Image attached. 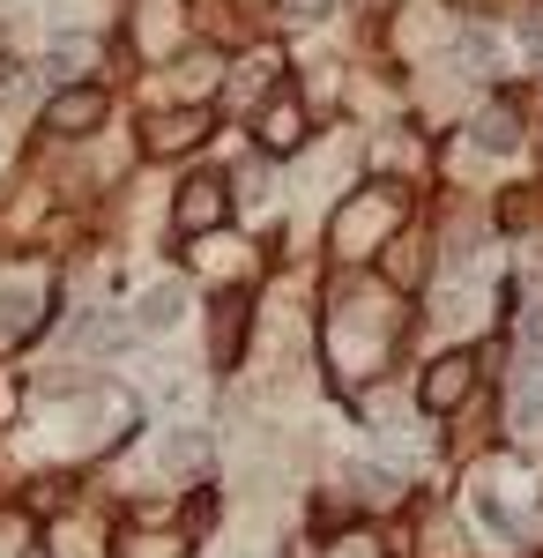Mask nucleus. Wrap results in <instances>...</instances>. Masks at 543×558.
Returning a JSON list of instances; mask_svg holds the SVG:
<instances>
[{
	"label": "nucleus",
	"mask_w": 543,
	"mask_h": 558,
	"mask_svg": "<svg viewBox=\"0 0 543 558\" xmlns=\"http://www.w3.org/2000/svg\"><path fill=\"white\" fill-rule=\"evenodd\" d=\"M402 216H410V194H402V186H365V209L350 202V209L335 216V254H358V246H373V239H395Z\"/></svg>",
	"instance_id": "obj_1"
},
{
	"label": "nucleus",
	"mask_w": 543,
	"mask_h": 558,
	"mask_svg": "<svg viewBox=\"0 0 543 558\" xmlns=\"http://www.w3.org/2000/svg\"><path fill=\"white\" fill-rule=\"evenodd\" d=\"M224 216H231V186H224L216 172H202V179H186V186H179L171 231H179V239H202V231H216V223H224Z\"/></svg>",
	"instance_id": "obj_2"
},
{
	"label": "nucleus",
	"mask_w": 543,
	"mask_h": 558,
	"mask_svg": "<svg viewBox=\"0 0 543 558\" xmlns=\"http://www.w3.org/2000/svg\"><path fill=\"white\" fill-rule=\"evenodd\" d=\"M105 105H112V97H105L97 83H75V89H60V97L45 105V134H89L97 120H105Z\"/></svg>",
	"instance_id": "obj_3"
},
{
	"label": "nucleus",
	"mask_w": 543,
	"mask_h": 558,
	"mask_svg": "<svg viewBox=\"0 0 543 558\" xmlns=\"http://www.w3.org/2000/svg\"><path fill=\"white\" fill-rule=\"evenodd\" d=\"M202 134H209V112L186 105V112H157V120L142 128V149H149V157H179V149H194Z\"/></svg>",
	"instance_id": "obj_4"
},
{
	"label": "nucleus",
	"mask_w": 543,
	"mask_h": 558,
	"mask_svg": "<svg viewBox=\"0 0 543 558\" xmlns=\"http://www.w3.org/2000/svg\"><path fill=\"white\" fill-rule=\"evenodd\" d=\"M469 387H476V357H439V365H432V373H424V387H418V402L424 410H432V417H447V410H455L461 395H469Z\"/></svg>",
	"instance_id": "obj_5"
},
{
	"label": "nucleus",
	"mask_w": 543,
	"mask_h": 558,
	"mask_svg": "<svg viewBox=\"0 0 543 558\" xmlns=\"http://www.w3.org/2000/svg\"><path fill=\"white\" fill-rule=\"evenodd\" d=\"M298 142H305V112H298L291 89H276V97H268V112H261V149H276V157H283V149H298Z\"/></svg>",
	"instance_id": "obj_6"
},
{
	"label": "nucleus",
	"mask_w": 543,
	"mask_h": 558,
	"mask_svg": "<svg viewBox=\"0 0 543 558\" xmlns=\"http://www.w3.org/2000/svg\"><path fill=\"white\" fill-rule=\"evenodd\" d=\"M246 313H253L246 291H224V299H216V343H209L216 365H231V357H239V343H246Z\"/></svg>",
	"instance_id": "obj_7"
},
{
	"label": "nucleus",
	"mask_w": 543,
	"mask_h": 558,
	"mask_svg": "<svg viewBox=\"0 0 543 558\" xmlns=\"http://www.w3.org/2000/svg\"><path fill=\"white\" fill-rule=\"evenodd\" d=\"M31 336H38V299H31V291H8V299H0V350L31 343Z\"/></svg>",
	"instance_id": "obj_8"
},
{
	"label": "nucleus",
	"mask_w": 543,
	"mask_h": 558,
	"mask_svg": "<svg viewBox=\"0 0 543 558\" xmlns=\"http://www.w3.org/2000/svg\"><path fill=\"white\" fill-rule=\"evenodd\" d=\"M476 142L506 157V149L521 142V112H514V105H492V112H476Z\"/></svg>",
	"instance_id": "obj_9"
},
{
	"label": "nucleus",
	"mask_w": 543,
	"mask_h": 558,
	"mask_svg": "<svg viewBox=\"0 0 543 558\" xmlns=\"http://www.w3.org/2000/svg\"><path fill=\"white\" fill-rule=\"evenodd\" d=\"M387 276H395L402 291H410V283H424V246H410V239L395 231V239H387Z\"/></svg>",
	"instance_id": "obj_10"
},
{
	"label": "nucleus",
	"mask_w": 543,
	"mask_h": 558,
	"mask_svg": "<svg viewBox=\"0 0 543 558\" xmlns=\"http://www.w3.org/2000/svg\"><path fill=\"white\" fill-rule=\"evenodd\" d=\"M171 320H179V283H157L142 299V328H171Z\"/></svg>",
	"instance_id": "obj_11"
},
{
	"label": "nucleus",
	"mask_w": 543,
	"mask_h": 558,
	"mask_svg": "<svg viewBox=\"0 0 543 558\" xmlns=\"http://www.w3.org/2000/svg\"><path fill=\"white\" fill-rule=\"evenodd\" d=\"M358 492H365L373 507H395V476H379V470H365V476H358Z\"/></svg>",
	"instance_id": "obj_12"
},
{
	"label": "nucleus",
	"mask_w": 543,
	"mask_h": 558,
	"mask_svg": "<svg viewBox=\"0 0 543 558\" xmlns=\"http://www.w3.org/2000/svg\"><path fill=\"white\" fill-rule=\"evenodd\" d=\"M521 417H543V365L529 373V387H521Z\"/></svg>",
	"instance_id": "obj_13"
},
{
	"label": "nucleus",
	"mask_w": 543,
	"mask_h": 558,
	"mask_svg": "<svg viewBox=\"0 0 543 558\" xmlns=\"http://www.w3.org/2000/svg\"><path fill=\"white\" fill-rule=\"evenodd\" d=\"M283 15H298V23H321V15H328V0H283Z\"/></svg>",
	"instance_id": "obj_14"
},
{
	"label": "nucleus",
	"mask_w": 543,
	"mask_h": 558,
	"mask_svg": "<svg viewBox=\"0 0 543 558\" xmlns=\"http://www.w3.org/2000/svg\"><path fill=\"white\" fill-rule=\"evenodd\" d=\"M521 38H529V45H543V8H529V15H521Z\"/></svg>",
	"instance_id": "obj_15"
},
{
	"label": "nucleus",
	"mask_w": 543,
	"mask_h": 558,
	"mask_svg": "<svg viewBox=\"0 0 543 558\" xmlns=\"http://www.w3.org/2000/svg\"><path fill=\"white\" fill-rule=\"evenodd\" d=\"M521 336H529V343H543V313H529V320H521Z\"/></svg>",
	"instance_id": "obj_16"
},
{
	"label": "nucleus",
	"mask_w": 543,
	"mask_h": 558,
	"mask_svg": "<svg viewBox=\"0 0 543 558\" xmlns=\"http://www.w3.org/2000/svg\"><path fill=\"white\" fill-rule=\"evenodd\" d=\"M358 8H395V0H358Z\"/></svg>",
	"instance_id": "obj_17"
},
{
	"label": "nucleus",
	"mask_w": 543,
	"mask_h": 558,
	"mask_svg": "<svg viewBox=\"0 0 543 558\" xmlns=\"http://www.w3.org/2000/svg\"><path fill=\"white\" fill-rule=\"evenodd\" d=\"M529 558H543V551H529Z\"/></svg>",
	"instance_id": "obj_18"
},
{
	"label": "nucleus",
	"mask_w": 543,
	"mask_h": 558,
	"mask_svg": "<svg viewBox=\"0 0 543 558\" xmlns=\"http://www.w3.org/2000/svg\"><path fill=\"white\" fill-rule=\"evenodd\" d=\"M31 558H38V551H31Z\"/></svg>",
	"instance_id": "obj_19"
}]
</instances>
